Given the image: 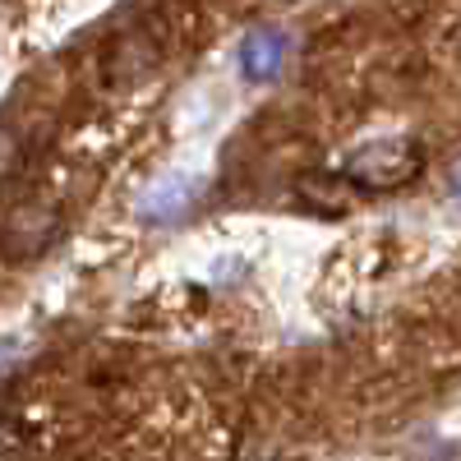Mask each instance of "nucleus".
Here are the masks:
<instances>
[{
	"mask_svg": "<svg viewBox=\"0 0 461 461\" xmlns=\"http://www.w3.org/2000/svg\"><path fill=\"white\" fill-rule=\"evenodd\" d=\"M236 60H240V74H245L249 84L277 79L282 65H286V37H282L277 28H249Z\"/></svg>",
	"mask_w": 461,
	"mask_h": 461,
	"instance_id": "obj_3",
	"label": "nucleus"
},
{
	"mask_svg": "<svg viewBox=\"0 0 461 461\" xmlns=\"http://www.w3.org/2000/svg\"><path fill=\"white\" fill-rule=\"evenodd\" d=\"M425 162H429V152L420 148V139L388 134V139H369L356 152H346L337 180L346 189H356V194H397V189L425 176Z\"/></svg>",
	"mask_w": 461,
	"mask_h": 461,
	"instance_id": "obj_1",
	"label": "nucleus"
},
{
	"mask_svg": "<svg viewBox=\"0 0 461 461\" xmlns=\"http://www.w3.org/2000/svg\"><path fill=\"white\" fill-rule=\"evenodd\" d=\"M56 236H60V217L51 208L23 203V208L10 212L5 226H0V249L5 254H42Z\"/></svg>",
	"mask_w": 461,
	"mask_h": 461,
	"instance_id": "obj_2",
	"label": "nucleus"
},
{
	"mask_svg": "<svg viewBox=\"0 0 461 461\" xmlns=\"http://www.w3.org/2000/svg\"><path fill=\"white\" fill-rule=\"evenodd\" d=\"M14 167H19V143L10 134H0V180H5Z\"/></svg>",
	"mask_w": 461,
	"mask_h": 461,
	"instance_id": "obj_4",
	"label": "nucleus"
},
{
	"mask_svg": "<svg viewBox=\"0 0 461 461\" xmlns=\"http://www.w3.org/2000/svg\"><path fill=\"white\" fill-rule=\"evenodd\" d=\"M447 189H452V199H456V208H461V162L452 167V185H447Z\"/></svg>",
	"mask_w": 461,
	"mask_h": 461,
	"instance_id": "obj_5",
	"label": "nucleus"
}]
</instances>
